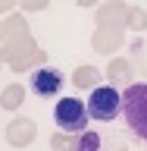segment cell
<instances>
[{"mask_svg":"<svg viewBox=\"0 0 147 151\" xmlns=\"http://www.w3.org/2000/svg\"><path fill=\"white\" fill-rule=\"evenodd\" d=\"M122 113H125L131 132L141 142H147V82L129 85L122 91Z\"/></svg>","mask_w":147,"mask_h":151,"instance_id":"cell-1","label":"cell"},{"mask_svg":"<svg viewBox=\"0 0 147 151\" xmlns=\"http://www.w3.org/2000/svg\"><path fill=\"white\" fill-rule=\"evenodd\" d=\"M56 126L63 132H85L88 129V104L78 101V98H63V101H56Z\"/></svg>","mask_w":147,"mask_h":151,"instance_id":"cell-2","label":"cell"},{"mask_svg":"<svg viewBox=\"0 0 147 151\" xmlns=\"http://www.w3.org/2000/svg\"><path fill=\"white\" fill-rule=\"evenodd\" d=\"M122 113V94L110 85L103 88H94L91 98H88V116L91 120H116Z\"/></svg>","mask_w":147,"mask_h":151,"instance_id":"cell-3","label":"cell"},{"mask_svg":"<svg viewBox=\"0 0 147 151\" xmlns=\"http://www.w3.org/2000/svg\"><path fill=\"white\" fill-rule=\"evenodd\" d=\"M28 85H31V91L41 94V98H50V94H56L60 88H63V73L60 69H35L31 73V79H28Z\"/></svg>","mask_w":147,"mask_h":151,"instance_id":"cell-4","label":"cell"},{"mask_svg":"<svg viewBox=\"0 0 147 151\" xmlns=\"http://www.w3.org/2000/svg\"><path fill=\"white\" fill-rule=\"evenodd\" d=\"M100 145V139L94 135V132H85V139H82V145H78V151H94Z\"/></svg>","mask_w":147,"mask_h":151,"instance_id":"cell-5","label":"cell"}]
</instances>
